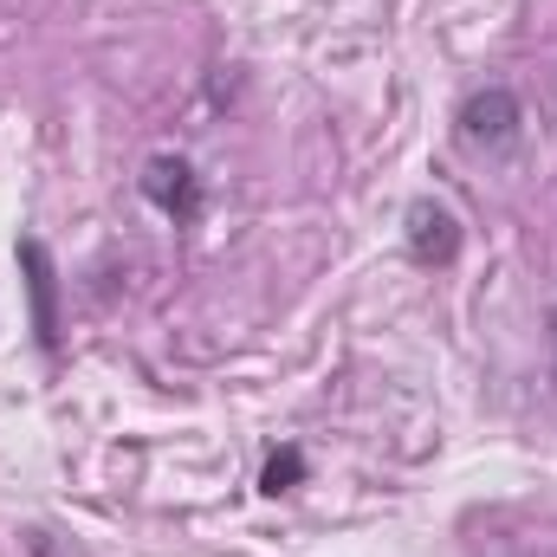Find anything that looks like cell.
Segmentation results:
<instances>
[{"instance_id":"1","label":"cell","mask_w":557,"mask_h":557,"mask_svg":"<svg viewBox=\"0 0 557 557\" xmlns=\"http://www.w3.org/2000/svg\"><path fill=\"white\" fill-rule=\"evenodd\" d=\"M519 131H525V111H519V98L506 85H480L454 111V137H460V149H473V156H506L519 143Z\"/></svg>"},{"instance_id":"2","label":"cell","mask_w":557,"mask_h":557,"mask_svg":"<svg viewBox=\"0 0 557 557\" xmlns=\"http://www.w3.org/2000/svg\"><path fill=\"white\" fill-rule=\"evenodd\" d=\"M143 201H156L175 227H188V221H201V175L182 162V156H149L143 162Z\"/></svg>"},{"instance_id":"3","label":"cell","mask_w":557,"mask_h":557,"mask_svg":"<svg viewBox=\"0 0 557 557\" xmlns=\"http://www.w3.org/2000/svg\"><path fill=\"white\" fill-rule=\"evenodd\" d=\"M403 234H409V253H416L421 267H454V260H460V221H454V208L434 201V195H416V201H409Z\"/></svg>"},{"instance_id":"4","label":"cell","mask_w":557,"mask_h":557,"mask_svg":"<svg viewBox=\"0 0 557 557\" xmlns=\"http://www.w3.org/2000/svg\"><path fill=\"white\" fill-rule=\"evenodd\" d=\"M20 267H26V285H33V331L46 350H59V273H52V253L46 240H20Z\"/></svg>"},{"instance_id":"5","label":"cell","mask_w":557,"mask_h":557,"mask_svg":"<svg viewBox=\"0 0 557 557\" xmlns=\"http://www.w3.org/2000/svg\"><path fill=\"white\" fill-rule=\"evenodd\" d=\"M298 480H305V454H298V447H285V454H273V460H267V473H260V493H292V486H298Z\"/></svg>"},{"instance_id":"6","label":"cell","mask_w":557,"mask_h":557,"mask_svg":"<svg viewBox=\"0 0 557 557\" xmlns=\"http://www.w3.org/2000/svg\"><path fill=\"white\" fill-rule=\"evenodd\" d=\"M545 324H552V376H557V305H552V318H545Z\"/></svg>"}]
</instances>
